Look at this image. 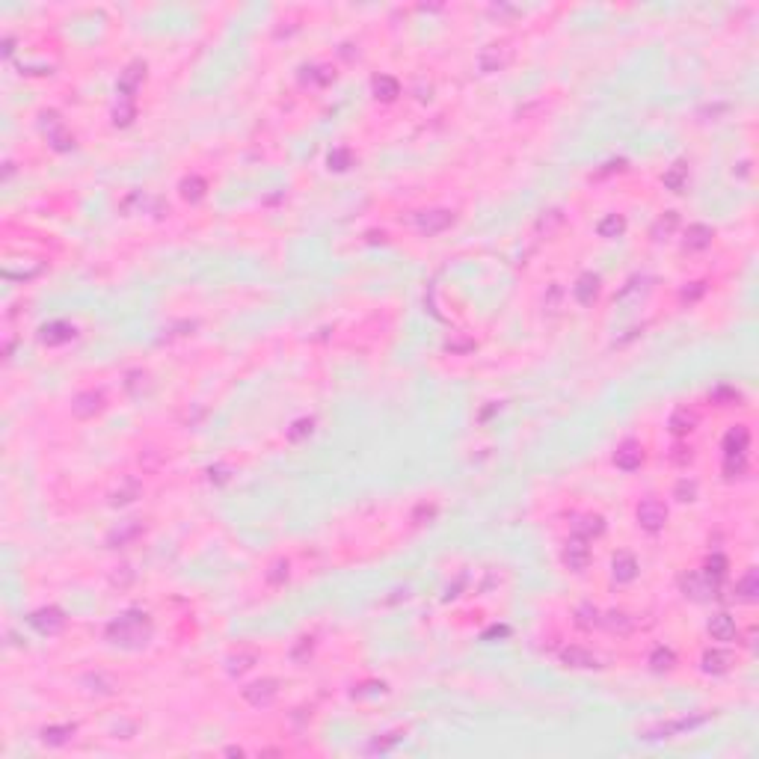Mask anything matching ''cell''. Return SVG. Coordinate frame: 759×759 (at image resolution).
Returning a JSON list of instances; mask_svg holds the SVG:
<instances>
[{"label": "cell", "instance_id": "cell-37", "mask_svg": "<svg viewBox=\"0 0 759 759\" xmlns=\"http://www.w3.org/2000/svg\"><path fill=\"white\" fill-rule=\"evenodd\" d=\"M136 495H140V483H136V481H125V483H122V490L113 492V504H128V502L136 499Z\"/></svg>", "mask_w": 759, "mask_h": 759}, {"label": "cell", "instance_id": "cell-22", "mask_svg": "<svg viewBox=\"0 0 759 759\" xmlns=\"http://www.w3.org/2000/svg\"><path fill=\"white\" fill-rule=\"evenodd\" d=\"M730 665H732V655L727 650H706L703 653V670L706 674H715V676L727 674Z\"/></svg>", "mask_w": 759, "mask_h": 759}, {"label": "cell", "instance_id": "cell-10", "mask_svg": "<svg viewBox=\"0 0 759 759\" xmlns=\"http://www.w3.org/2000/svg\"><path fill=\"white\" fill-rule=\"evenodd\" d=\"M507 63H510V48L507 45H487L481 51V57H478L481 71H487V74L502 71Z\"/></svg>", "mask_w": 759, "mask_h": 759}, {"label": "cell", "instance_id": "cell-32", "mask_svg": "<svg viewBox=\"0 0 759 759\" xmlns=\"http://www.w3.org/2000/svg\"><path fill=\"white\" fill-rule=\"evenodd\" d=\"M736 593L742 596L744 602H753L756 600V593H759V576H756V569L744 572V579L736 584Z\"/></svg>", "mask_w": 759, "mask_h": 759}, {"label": "cell", "instance_id": "cell-45", "mask_svg": "<svg viewBox=\"0 0 759 759\" xmlns=\"http://www.w3.org/2000/svg\"><path fill=\"white\" fill-rule=\"evenodd\" d=\"M552 222H555V226H558V222H564V214H561V211H549V214H546V217H540L537 229H546V232H549Z\"/></svg>", "mask_w": 759, "mask_h": 759}, {"label": "cell", "instance_id": "cell-13", "mask_svg": "<svg viewBox=\"0 0 759 759\" xmlns=\"http://www.w3.org/2000/svg\"><path fill=\"white\" fill-rule=\"evenodd\" d=\"M416 222H418V229L425 232V234H439V232H445L454 222V214H451V211L437 208V211H425V214H418Z\"/></svg>", "mask_w": 759, "mask_h": 759}, {"label": "cell", "instance_id": "cell-42", "mask_svg": "<svg viewBox=\"0 0 759 759\" xmlns=\"http://www.w3.org/2000/svg\"><path fill=\"white\" fill-rule=\"evenodd\" d=\"M676 499H679V502H694V499H697V481L682 478V481L676 483Z\"/></svg>", "mask_w": 759, "mask_h": 759}, {"label": "cell", "instance_id": "cell-6", "mask_svg": "<svg viewBox=\"0 0 759 759\" xmlns=\"http://www.w3.org/2000/svg\"><path fill=\"white\" fill-rule=\"evenodd\" d=\"M276 679H258V682H253V686H246L243 688V700L250 703V706H255V709H261V706H270L273 703V697H276Z\"/></svg>", "mask_w": 759, "mask_h": 759}, {"label": "cell", "instance_id": "cell-46", "mask_svg": "<svg viewBox=\"0 0 759 759\" xmlns=\"http://www.w3.org/2000/svg\"><path fill=\"white\" fill-rule=\"evenodd\" d=\"M226 466H217V469H211L208 475H211V481H217V483H222V481H229V475H226Z\"/></svg>", "mask_w": 759, "mask_h": 759}, {"label": "cell", "instance_id": "cell-38", "mask_svg": "<svg viewBox=\"0 0 759 759\" xmlns=\"http://www.w3.org/2000/svg\"><path fill=\"white\" fill-rule=\"evenodd\" d=\"M350 164H353V155L347 152V148H335V152H329V169L344 172V169H350Z\"/></svg>", "mask_w": 759, "mask_h": 759}, {"label": "cell", "instance_id": "cell-27", "mask_svg": "<svg viewBox=\"0 0 759 759\" xmlns=\"http://www.w3.org/2000/svg\"><path fill=\"white\" fill-rule=\"evenodd\" d=\"M662 181H665V187H667V190L682 193V190H686V184H688V166L679 160V164H674V166H670V169L665 172V178H662Z\"/></svg>", "mask_w": 759, "mask_h": 759}, {"label": "cell", "instance_id": "cell-43", "mask_svg": "<svg viewBox=\"0 0 759 759\" xmlns=\"http://www.w3.org/2000/svg\"><path fill=\"white\" fill-rule=\"evenodd\" d=\"M285 579H288V561H276L267 572V581L270 584H282Z\"/></svg>", "mask_w": 759, "mask_h": 759}, {"label": "cell", "instance_id": "cell-33", "mask_svg": "<svg viewBox=\"0 0 759 759\" xmlns=\"http://www.w3.org/2000/svg\"><path fill=\"white\" fill-rule=\"evenodd\" d=\"M205 178H199V176H190V178H184L181 181V196L187 199V202H199V199L205 196Z\"/></svg>", "mask_w": 759, "mask_h": 759}, {"label": "cell", "instance_id": "cell-24", "mask_svg": "<svg viewBox=\"0 0 759 759\" xmlns=\"http://www.w3.org/2000/svg\"><path fill=\"white\" fill-rule=\"evenodd\" d=\"M667 427H670V433H676V437H682V433H691L697 427V416L691 413V409L679 406L676 413L667 418Z\"/></svg>", "mask_w": 759, "mask_h": 759}, {"label": "cell", "instance_id": "cell-16", "mask_svg": "<svg viewBox=\"0 0 759 759\" xmlns=\"http://www.w3.org/2000/svg\"><path fill=\"white\" fill-rule=\"evenodd\" d=\"M561 658H564L567 667H579V670L600 667V658H596L590 650H584V646H567V650L561 653Z\"/></svg>", "mask_w": 759, "mask_h": 759}, {"label": "cell", "instance_id": "cell-12", "mask_svg": "<svg viewBox=\"0 0 759 759\" xmlns=\"http://www.w3.org/2000/svg\"><path fill=\"white\" fill-rule=\"evenodd\" d=\"M572 297L581 303V306H593L596 297H600V276L596 273H581L572 285Z\"/></svg>", "mask_w": 759, "mask_h": 759}, {"label": "cell", "instance_id": "cell-15", "mask_svg": "<svg viewBox=\"0 0 759 759\" xmlns=\"http://www.w3.org/2000/svg\"><path fill=\"white\" fill-rule=\"evenodd\" d=\"M614 463L617 469H623V471H634L641 463H644V451H641V445L638 442H623L617 448V454H614Z\"/></svg>", "mask_w": 759, "mask_h": 759}, {"label": "cell", "instance_id": "cell-21", "mask_svg": "<svg viewBox=\"0 0 759 759\" xmlns=\"http://www.w3.org/2000/svg\"><path fill=\"white\" fill-rule=\"evenodd\" d=\"M576 534L581 540H590V537H600V534L605 531V519L602 516H596V513H584V516H579L576 519Z\"/></svg>", "mask_w": 759, "mask_h": 759}, {"label": "cell", "instance_id": "cell-36", "mask_svg": "<svg viewBox=\"0 0 759 759\" xmlns=\"http://www.w3.org/2000/svg\"><path fill=\"white\" fill-rule=\"evenodd\" d=\"M253 662H255L253 653H238V655H232V658H229V674L241 676V674H246V670L253 667Z\"/></svg>", "mask_w": 759, "mask_h": 759}, {"label": "cell", "instance_id": "cell-19", "mask_svg": "<svg viewBox=\"0 0 759 759\" xmlns=\"http://www.w3.org/2000/svg\"><path fill=\"white\" fill-rule=\"evenodd\" d=\"M748 445H751V433L748 427H732L727 430V437H724V454L727 457H736V454H744L748 451Z\"/></svg>", "mask_w": 759, "mask_h": 759}, {"label": "cell", "instance_id": "cell-25", "mask_svg": "<svg viewBox=\"0 0 759 759\" xmlns=\"http://www.w3.org/2000/svg\"><path fill=\"white\" fill-rule=\"evenodd\" d=\"M74 730H78L74 724H54V727H45V730H42V742L51 744V748H59V744L71 742Z\"/></svg>", "mask_w": 759, "mask_h": 759}, {"label": "cell", "instance_id": "cell-34", "mask_svg": "<svg viewBox=\"0 0 759 759\" xmlns=\"http://www.w3.org/2000/svg\"><path fill=\"white\" fill-rule=\"evenodd\" d=\"M134 116H136L134 104L128 101V98H122V104L113 110V125H116V128H128L131 122H134Z\"/></svg>", "mask_w": 759, "mask_h": 759}, {"label": "cell", "instance_id": "cell-8", "mask_svg": "<svg viewBox=\"0 0 759 759\" xmlns=\"http://www.w3.org/2000/svg\"><path fill=\"white\" fill-rule=\"evenodd\" d=\"M715 588H718V584H715L712 579L700 576V572H691V576H682V593L691 596L694 602H703V600H709V596L715 593Z\"/></svg>", "mask_w": 759, "mask_h": 759}, {"label": "cell", "instance_id": "cell-31", "mask_svg": "<svg viewBox=\"0 0 759 759\" xmlns=\"http://www.w3.org/2000/svg\"><path fill=\"white\" fill-rule=\"evenodd\" d=\"M676 665V655L667 650V646H658V650H653L650 655V667L655 670V674H667V670H674Z\"/></svg>", "mask_w": 759, "mask_h": 759}, {"label": "cell", "instance_id": "cell-44", "mask_svg": "<svg viewBox=\"0 0 759 759\" xmlns=\"http://www.w3.org/2000/svg\"><path fill=\"white\" fill-rule=\"evenodd\" d=\"M712 401H721V404H730V401H739V392L736 389H727V385H721V389L712 392Z\"/></svg>", "mask_w": 759, "mask_h": 759}, {"label": "cell", "instance_id": "cell-47", "mask_svg": "<svg viewBox=\"0 0 759 759\" xmlns=\"http://www.w3.org/2000/svg\"><path fill=\"white\" fill-rule=\"evenodd\" d=\"M3 54H6V57L12 54V39H6V42H3Z\"/></svg>", "mask_w": 759, "mask_h": 759}, {"label": "cell", "instance_id": "cell-5", "mask_svg": "<svg viewBox=\"0 0 759 759\" xmlns=\"http://www.w3.org/2000/svg\"><path fill=\"white\" fill-rule=\"evenodd\" d=\"M42 128H45V134H48V143H51L57 152H69V148L74 146V136L66 131L63 119H59L57 113H48L45 122H42Z\"/></svg>", "mask_w": 759, "mask_h": 759}, {"label": "cell", "instance_id": "cell-39", "mask_svg": "<svg viewBox=\"0 0 759 759\" xmlns=\"http://www.w3.org/2000/svg\"><path fill=\"white\" fill-rule=\"evenodd\" d=\"M312 427H315L312 418H297L294 425H291V430H288V439L291 442H300V439H306L308 433H312Z\"/></svg>", "mask_w": 759, "mask_h": 759}, {"label": "cell", "instance_id": "cell-18", "mask_svg": "<svg viewBox=\"0 0 759 759\" xmlns=\"http://www.w3.org/2000/svg\"><path fill=\"white\" fill-rule=\"evenodd\" d=\"M611 576H614V581H623V584L638 576V561H634V555H629V552L614 555V561H611Z\"/></svg>", "mask_w": 759, "mask_h": 759}, {"label": "cell", "instance_id": "cell-28", "mask_svg": "<svg viewBox=\"0 0 759 759\" xmlns=\"http://www.w3.org/2000/svg\"><path fill=\"white\" fill-rule=\"evenodd\" d=\"M596 232H600V238H605V241H614V238H620V234L626 232V220L620 217V214H608L605 220H600V226H596Z\"/></svg>", "mask_w": 759, "mask_h": 759}, {"label": "cell", "instance_id": "cell-14", "mask_svg": "<svg viewBox=\"0 0 759 759\" xmlns=\"http://www.w3.org/2000/svg\"><path fill=\"white\" fill-rule=\"evenodd\" d=\"M39 339H42V344H48V347L66 344V341L74 339V327H71V323H66V320H51V323H45V327H42Z\"/></svg>", "mask_w": 759, "mask_h": 759}, {"label": "cell", "instance_id": "cell-26", "mask_svg": "<svg viewBox=\"0 0 759 759\" xmlns=\"http://www.w3.org/2000/svg\"><path fill=\"white\" fill-rule=\"evenodd\" d=\"M600 623H605L608 632H617V634H629L634 629V617H629L626 611H608Z\"/></svg>", "mask_w": 759, "mask_h": 759}, {"label": "cell", "instance_id": "cell-3", "mask_svg": "<svg viewBox=\"0 0 759 759\" xmlns=\"http://www.w3.org/2000/svg\"><path fill=\"white\" fill-rule=\"evenodd\" d=\"M634 516H638V525H641L644 531L655 534V531L665 528V522H667V507L658 502V499H646V502L638 504Z\"/></svg>", "mask_w": 759, "mask_h": 759}, {"label": "cell", "instance_id": "cell-20", "mask_svg": "<svg viewBox=\"0 0 759 759\" xmlns=\"http://www.w3.org/2000/svg\"><path fill=\"white\" fill-rule=\"evenodd\" d=\"M706 629L715 641H732L736 638V620H732L730 614H715L712 620H709Z\"/></svg>", "mask_w": 759, "mask_h": 759}, {"label": "cell", "instance_id": "cell-9", "mask_svg": "<svg viewBox=\"0 0 759 759\" xmlns=\"http://www.w3.org/2000/svg\"><path fill=\"white\" fill-rule=\"evenodd\" d=\"M143 80H146V63H140V59H136V63H131L125 71H122L116 90H119L122 98H128V101H131V98L136 95V90L143 86Z\"/></svg>", "mask_w": 759, "mask_h": 759}, {"label": "cell", "instance_id": "cell-4", "mask_svg": "<svg viewBox=\"0 0 759 759\" xmlns=\"http://www.w3.org/2000/svg\"><path fill=\"white\" fill-rule=\"evenodd\" d=\"M30 626L39 632V634H57L59 629L66 626V617H63V611H59V608L48 605V608H39V611L30 614Z\"/></svg>", "mask_w": 759, "mask_h": 759}, {"label": "cell", "instance_id": "cell-1", "mask_svg": "<svg viewBox=\"0 0 759 759\" xmlns=\"http://www.w3.org/2000/svg\"><path fill=\"white\" fill-rule=\"evenodd\" d=\"M107 638L119 646H131V650L134 646H143L152 638V620L143 611H128L107 626Z\"/></svg>", "mask_w": 759, "mask_h": 759}, {"label": "cell", "instance_id": "cell-11", "mask_svg": "<svg viewBox=\"0 0 759 759\" xmlns=\"http://www.w3.org/2000/svg\"><path fill=\"white\" fill-rule=\"evenodd\" d=\"M101 406H104V395L90 389V392H80L71 401V413L78 416V418H92L95 413H101Z\"/></svg>", "mask_w": 759, "mask_h": 759}, {"label": "cell", "instance_id": "cell-23", "mask_svg": "<svg viewBox=\"0 0 759 759\" xmlns=\"http://www.w3.org/2000/svg\"><path fill=\"white\" fill-rule=\"evenodd\" d=\"M371 90H374V95L380 98V101H395V98L401 95V83H397L392 74H377L374 83H371Z\"/></svg>", "mask_w": 759, "mask_h": 759}, {"label": "cell", "instance_id": "cell-35", "mask_svg": "<svg viewBox=\"0 0 759 759\" xmlns=\"http://www.w3.org/2000/svg\"><path fill=\"white\" fill-rule=\"evenodd\" d=\"M724 572H727V558H724V555H712V558L706 561V572H703L706 579H712V581L718 584L721 579H724Z\"/></svg>", "mask_w": 759, "mask_h": 759}, {"label": "cell", "instance_id": "cell-41", "mask_svg": "<svg viewBox=\"0 0 759 759\" xmlns=\"http://www.w3.org/2000/svg\"><path fill=\"white\" fill-rule=\"evenodd\" d=\"M140 531H143L140 525H128V528H122V531H113V534H110V540H107V543L116 549V546H125L128 540H134Z\"/></svg>", "mask_w": 759, "mask_h": 759}, {"label": "cell", "instance_id": "cell-29", "mask_svg": "<svg viewBox=\"0 0 759 759\" xmlns=\"http://www.w3.org/2000/svg\"><path fill=\"white\" fill-rule=\"evenodd\" d=\"M679 226V214L676 211H667L665 217H658L655 220V226H653V238L655 241H665V238H670V234H674V229Z\"/></svg>", "mask_w": 759, "mask_h": 759}, {"label": "cell", "instance_id": "cell-17", "mask_svg": "<svg viewBox=\"0 0 759 759\" xmlns=\"http://www.w3.org/2000/svg\"><path fill=\"white\" fill-rule=\"evenodd\" d=\"M709 243H712V229L703 226V222H694V226H688L686 241H682V246H686L688 253H700V250H706Z\"/></svg>", "mask_w": 759, "mask_h": 759}, {"label": "cell", "instance_id": "cell-40", "mask_svg": "<svg viewBox=\"0 0 759 759\" xmlns=\"http://www.w3.org/2000/svg\"><path fill=\"white\" fill-rule=\"evenodd\" d=\"M748 463H744V454H736V457H727L724 460V475L727 478H742Z\"/></svg>", "mask_w": 759, "mask_h": 759}, {"label": "cell", "instance_id": "cell-30", "mask_svg": "<svg viewBox=\"0 0 759 759\" xmlns=\"http://www.w3.org/2000/svg\"><path fill=\"white\" fill-rule=\"evenodd\" d=\"M600 608L590 605V602H584L576 608V626L579 629H593V626H600Z\"/></svg>", "mask_w": 759, "mask_h": 759}, {"label": "cell", "instance_id": "cell-2", "mask_svg": "<svg viewBox=\"0 0 759 759\" xmlns=\"http://www.w3.org/2000/svg\"><path fill=\"white\" fill-rule=\"evenodd\" d=\"M709 721V715H694V718H676V721H667V724H655L650 730H644L641 732V739L646 742H653V739H670V736H679V732H688V730H697V727H703Z\"/></svg>", "mask_w": 759, "mask_h": 759}, {"label": "cell", "instance_id": "cell-7", "mask_svg": "<svg viewBox=\"0 0 759 759\" xmlns=\"http://www.w3.org/2000/svg\"><path fill=\"white\" fill-rule=\"evenodd\" d=\"M564 564L572 569V572H584L590 564V549H588V543H584L581 537H572L567 546H564Z\"/></svg>", "mask_w": 759, "mask_h": 759}]
</instances>
